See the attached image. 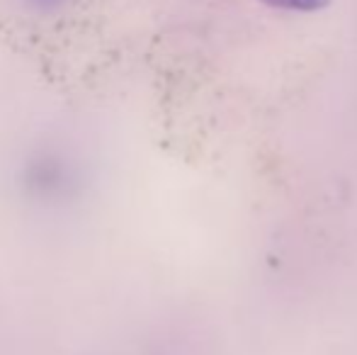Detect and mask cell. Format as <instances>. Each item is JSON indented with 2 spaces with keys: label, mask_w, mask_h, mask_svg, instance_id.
Here are the masks:
<instances>
[{
  "label": "cell",
  "mask_w": 357,
  "mask_h": 355,
  "mask_svg": "<svg viewBox=\"0 0 357 355\" xmlns=\"http://www.w3.org/2000/svg\"><path fill=\"white\" fill-rule=\"evenodd\" d=\"M29 10L34 13H42V15H52V13H59V10L66 8L71 0H22Z\"/></svg>",
  "instance_id": "3"
},
{
  "label": "cell",
  "mask_w": 357,
  "mask_h": 355,
  "mask_svg": "<svg viewBox=\"0 0 357 355\" xmlns=\"http://www.w3.org/2000/svg\"><path fill=\"white\" fill-rule=\"evenodd\" d=\"M20 190L34 204L42 207H68L83 197L88 188L85 163L59 144L34 146L20 163Z\"/></svg>",
  "instance_id": "1"
},
{
  "label": "cell",
  "mask_w": 357,
  "mask_h": 355,
  "mask_svg": "<svg viewBox=\"0 0 357 355\" xmlns=\"http://www.w3.org/2000/svg\"><path fill=\"white\" fill-rule=\"evenodd\" d=\"M263 3L273 5V8H282V10H301V13H311V10H321L328 0H263Z\"/></svg>",
  "instance_id": "2"
}]
</instances>
